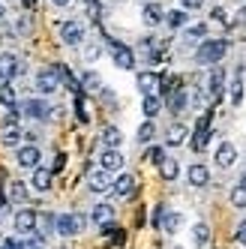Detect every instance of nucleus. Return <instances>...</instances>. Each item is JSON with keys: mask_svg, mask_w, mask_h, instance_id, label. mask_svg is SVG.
<instances>
[{"mask_svg": "<svg viewBox=\"0 0 246 249\" xmlns=\"http://www.w3.org/2000/svg\"><path fill=\"white\" fill-rule=\"evenodd\" d=\"M228 51V42L225 39H204L198 48H195V60L198 63H219Z\"/></svg>", "mask_w": 246, "mask_h": 249, "instance_id": "nucleus-1", "label": "nucleus"}, {"mask_svg": "<svg viewBox=\"0 0 246 249\" xmlns=\"http://www.w3.org/2000/svg\"><path fill=\"white\" fill-rule=\"evenodd\" d=\"M84 225H87V219L81 216V213H60V216L54 219V228H57L60 237H75Z\"/></svg>", "mask_w": 246, "mask_h": 249, "instance_id": "nucleus-2", "label": "nucleus"}, {"mask_svg": "<svg viewBox=\"0 0 246 249\" xmlns=\"http://www.w3.org/2000/svg\"><path fill=\"white\" fill-rule=\"evenodd\" d=\"M108 48H111V54H114L117 69H135V54H132L129 45H123L117 39H108Z\"/></svg>", "mask_w": 246, "mask_h": 249, "instance_id": "nucleus-3", "label": "nucleus"}, {"mask_svg": "<svg viewBox=\"0 0 246 249\" xmlns=\"http://www.w3.org/2000/svg\"><path fill=\"white\" fill-rule=\"evenodd\" d=\"M18 111H21L24 117H33V120H48V117H51V108H48L42 99H24V102L18 105Z\"/></svg>", "mask_w": 246, "mask_h": 249, "instance_id": "nucleus-4", "label": "nucleus"}, {"mask_svg": "<svg viewBox=\"0 0 246 249\" xmlns=\"http://www.w3.org/2000/svg\"><path fill=\"white\" fill-rule=\"evenodd\" d=\"M60 39L66 45H81L84 42V24L81 21H63L60 24Z\"/></svg>", "mask_w": 246, "mask_h": 249, "instance_id": "nucleus-5", "label": "nucleus"}, {"mask_svg": "<svg viewBox=\"0 0 246 249\" xmlns=\"http://www.w3.org/2000/svg\"><path fill=\"white\" fill-rule=\"evenodd\" d=\"M210 117H213V114L204 111V114H201V120H198L195 135H192V150H198V153L207 147V141H210Z\"/></svg>", "mask_w": 246, "mask_h": 249, "instance_id": "nucleus-6", "label": "nucleus"}, {"mask_svg": "<svg viewBox=\"0 0 246 249\" xmlns=\"http://www.w3.org/2000/svg\"><path fill=\"white\" fill-rule=\"evenodd\" d=\"M57 84H60V78H57V72H54V66L39 69V72H36V90H39V93H54Z\"/></svg>", "mask_w": 246, "mask_h": 249, "instance_id": "nucleus-7", "label": "nucleus"}, {"mask_svg": "<svg viewBox=\"0 0 246 249\" xmlns=\"http://www.w3.org/2000/svg\"><path fill=\"white\" fill-rule=\"evenodd\" d=\"M18 165L21 168H39V159H42V153H39V147L36 144H24V147H18Z\"/></svg>", "mask_w": 246, "mask_h": 249, "instance_id": "nucleus-8", "label": "nucleus"}, {"mask_svg": "<svg viewBox=\"0 0 246 249\" xmlns=\"http://www.w3.org/2000/svg\"><path fill=\"white\" fill-rule=\"evenodd\" d=\"M36 210H18L15 213V231L18 234H30V231H36Z\"/></svg>", "mask_w": 246, "mask_h": 249, "instance_id": "nucleus-9", "label": "nucleus"}, {"mask_svg": "<svg viewBox=\"0 0 246 249\" xmlns=\"http://www.w3.org/2000/svg\"><path fill=\"white\" fill-rule=\"evenodd\" d=\"M237 159V147L231 144V141H222V144L216 147V165L219 168H231Z\"/></svg>", "mask_w": 246, "mask_h": 249, "instance_id": "nucleus-10", "label": "nucleus"}, {"mask_svg": "<svg viewBox=\"0 0 246 249\" xmlns=\"http://www.w3.org/2000/svg\"><path fill=\"white\" fill-rule=\"evenodd\" d=\"M111 174H105V171H93L90 177H87V186H90V192L102 195V192H111Z\"/></svg>", "mask_w": 246, "mask_h": 249, "instance_id": "nucleus-11", "label": "nucleus"}, {"mask_svg": "<svg viewBox=\"0 0 246 249\" xmlns=\"http://www.w3.org/2000/svg\"><path fill=\"white\" fill-rule=\"evenodd\" d=\"M99 165H102L105 174L120 171V168H123V153H120V150H105V153L99 156Z\"/></svg>", "mask_w": 246, "mask_h": 249, "instance_id": "nucleus-12", "label": "nucleus"}, {"mask_svg": "<svg viewBox=\"0 0 246 249\" xmlns=\"http://www.w3.org/2000/svg\"><path fill=\"white\" fill-rule=\"evenodd\" d=\"M156 87H159V75H156V72L147 69V72L138 75V90H141L144 96H156Z\"/></svg>", "mask_w": 246, "mask_h": 249, "instance_id": "nucleus-13", "label": "nucleus"}, {"mask_svg": "<svg viewBox=\"0 0 246 249\" xmlns=\"http://www.w3.org/2000/svg\"><path fill=\"white\" fill-rule=\"evenodd\" d=\"M30 186L36 189V192H48V189H51V171H48V168H33Z\"/></svg>", "mask_w": 246, "mask_h": 249, "instance_id": "nucleus-14", "label": "nucleus"}, {"mask_svg": "<svg viewBox=\"0 0 246 249\" xmlns=\"http://www.w3.org/2000/svg\"><path fill=\"white\" fill-rule=\"evenodd\" d=\"M186 135H189V129L183 126V123H171V126L165 129V144L177 147V144H183V141H186Z\"/></svg>", "mask_w": 246, "mask_h": 249, "instance_id": "nucleus-15", "label": "nucleus"}, {"mask_svg": "<svg viewBox=\"0 0 246 249\" xmlns=\"http://www.w3.org/2000/svg\"><path fill=\"white\" fill-rule=\"evenodd\" d=\"M183 225V213H177V210H165L162 213V222H159V228L165 231V234H174Z\"/></svg>", "mask_w": 246, "mask_h": 249, "instance_id": "nucleus-16", "label": "nucleus"}, {"mask_svg": "<svg viewBox=\"0 0 246 249\" xmlns=\"http://www.w3.org/2000/svg\"><path fill=\"white\" fill-rule=\"evenodd\" d=\"M141 18H144L147 27H156V24H162V21H165V12H162L159 3H147L144 12H141Z\"/></svg>", "mask_w": 246, "mask_h": 249, "instance_id": "nucleus-17", "label": "nucleus"}, {"mask_svg": "<svg viewBox=\"0 0 246 249\" xmlns=\"http://www.w3.org/2000/svg\"><path fill=\"white\" fill-rule=\"evenodd\" d=\"M207 180H210V171H207V165L204 162H195V165H189V183L192 186H207Z\"/></svg>", "mask_w": 246, "mask_h": 249, "instance_id": "nucleus-18", "label": "nucleus"}, {"mask_svg": "<svg viewBox=\"0 0 246 249\" xmlns=\"http://www.w3.org/2000/svg\"><path fill=\"white\" fill-rule=\"evenodd\" d=\"M225 72L222 69H213V72H210V99L213 102H219L222 99V93H225Z\"/></svg>", "mask_w": 246, "mask_h": 249, "instance_id": "nucleus-19", "label": "nucleus"}, {"mask_svg": "<svg viewBox=\"0 0 246 249\" xmlns=\"http://www.w3.org/2000/svg\"><path fill=\"white\" fill-rule=\"evenodd\" d=\"M132 189H135V177H132V174H120L117 180L111 183V192L123 195V198H126V195H132Z\"/></svg>", "mask_w": 246, "mask_h": 249, "instance_id": "nucleus-20", "label": "nucleus"}, {"mask_svg": "<svg viewBox=\"0 0 246 249\" xmlns=\"http://www.w3.org/2000/svg\"><path fill=\"white\" fill-rule=\"evenodd\" d=\"M15 72H21V69H18V60H15V54L3 51V54H0V75H3V78H12Z\"/></svg>", "mask_w": 246, "mask_h": 249, "instance_id": "nucleus-21", "label": "nucleus"}, {"mask_svg": "<svg viewBox=\"0 0 246 249\" xmlns=\"http://www.w3.org/2000/svg\"><path fill=\"white\" fill-rule=\"evenodd\" d=\"M102 87V78H99V72H93V69H87V72L81 75V93H96Z\"/></svg>", "mask_w": 246, "mask_h": 249, "instance_id": "nucleus-22", "label": "nucleus"}, {"mask_svg": "<svg viewBox=\"0 0 246 249\" xmlns=\"http://www.w3.org/2000/svg\"><path fill=\"white\" fill-rule=\"evenodd\" d=\"M6 198L15 201V204H24V201L30 198V192H27V186H24L21 180H12V183H9V192H6Z\"/></svg>", "mask_w": 246, "mask_h": 249, "instance_id": "nucleus-23", "label": "nucleus"}, {"mask_svg": "<svg viewBox=\"0 0 246 249\" xmlns=\"http://www.w3.org/2000/svg\"><path fill=\"white\" fill-rule=\"evenodd\" d=\"M186 102H189V93H186V90H180V87L168 93V105H171V111H174V114H180V111L186 108Z\"/></svg>", "mask_w": 246, "mask_h": 249, "instance_id": "nucleus-24", "label": "nucleus"}, {"mask_svg": "<svg viewBox=\"0 0 246 249\" xmlns=\"http://www.w3.org/2000/svg\"><path fill=\"white\" fill-rule=\"evenodd\" d=\"M102 141H105V150H117L120 141H123V135H120L117 126H105L102 129Z\"/></svg>", "mask_w": 246, "mask_h": 249, "instance_id": "nucleus-25", "label": "nucleus"}, {"mask_svg": "<svg viewBox=\"0 0 246 249\" xmlns=\"http://www.w3.org/2000/svg\"><path fill=\"white\" fill-rule=\"evenodd\" d=\"M90 216H93V222H99V225H108L111 216H114V207H111V204H96Z\"/></svg>", "mask_w": 246, "mask_h": 249, "instance_id": "nucleus-26", "label": "nucleus"}, {"mask_svg": "<svg viewBox=\"0 0 246 249\" xmlns=\"http://www.w3.org/2000/svg\"><path fill=\"white\" fill-rule=\"evenodd\" d=\"M159 174H162V180H174V177L180 174V162H177V159H162Z\"/></svg>", "mask_w": 246, "mask_h": 249, "instance_id": "nucleus-27", "label": "nucleus"}, {"mask_svg": "<svg viewBox=\"0 0 246 249\" xmlns=\"http://www.w3.org/2000/svg\"><path fill=\"white\" fill-rule=\"evenodd\" d=\"M165 21H168V27H171V30H180V27H186L189 15H186L183 9H174V12H168V15H165Z\"/></svg>", "mask_w": 246, "mask_h": 249, "instance_id": "nucleus-28", "label": "nucleus"}, {"mask_svg": "<svg viewBox=\"0 0 246 249\" xmlns=\"http://www.w3.org/2000/svg\"><path fill=\"white\" fill-rule=\"evenodd\" d=\"M21 138H24V135H21L18 126H9V129H3V135H0L3 147H18V141H21Z\"/></svg>", "mask_w": 246, "mask_h": 249, "instance_id": "nucleus-29", "label": "nucleus"}, {"mask_svg": "<svg viewBox=\"0 0 246 249\" xmlns=\"http://www.w3.org/2000/svg\"><path fill=\"white\" fill-rule=\"evenodd\" d=\"M192 240H195V246H207L210 243V228L204 222H198L195 228H192Z\"/></svg>", "mask_w": 246, "mask_h": 249, "instance_id": "nucleus-30", "label": "nucleus"}, {"mask_svg": "<svg viewBox=\"0 0 246 249\" xmlns=\"http://www.w3.org/2000/svg\"><path fill=\"white\" fill-rule=\"evenodd\" d=\"M144 117H156L159 114V108H162V102H159V96H144Z\"/></svg>", "mask_w": 246, "mask_h": 249, "instance_id": "nucleus-31", "label": "nucleus"}, {"mask_svg": "<svg viewBox=\"0 0 246 249\" xmlns=\"http://www.w3.org/2000/svg\"><path fill=\"white\" fill-rule=\"evenodd\" d=\"M21 120V111H18V105H12V108L3 114V117H0V123H3V126L9 129V126H15V123H18Z\"/></svg>", "mask_w": 246, "mask_h": 249, "instance_id": "nucleus-32", "label": "nucleus"}, {"mask_svg": "<svg viewBox=\"0 0 246 249\" xmlns=\"http://www.w3.org/2000/svg\"><path fill=\"white\" fill-rule=\"evenodd\" d=\"M153 132H156V126H153V120L141 123V126H138V141H141V144H147V141L153 138Z\"/></svg>", "mask_w": 246, "mask_h": 249, "instance_id": "nucleus-33", "label": "nucleus"}, {"mask_svg": "<svg viewBox=\"0 0 246 249\" xmlns=\"http://www.w3.org/2000/svg\"><path fill=\"white\" fill-rule=\"evenodd\" d=\"M243 102V81H240V75L231 81V105H240Z\"/></svg>", "mask_w": 246, "mask_h": 249, "instance_id": "nucleus-34", "label": "nucleus"}, {"mask_svg": "<svg viewBox=\"0 0 246 249\" xmlns=\"http://www.w3.org/2000/svg\"><path fill=\"white\" fill-rule=\"evenodd\" d=\"M201 36H207V24H204V21L186 30V39H201Z\"/></svg>", "mask_w": 246, "mask_h": 249, "instance_id": "nucleus-35", "label": "nucleus"}, {"mask_svg": "<svg viewBox=\"0 0 246 249\" xmlns=\"http://www.w3.org/2000/svg\"><path fill=\"white\" fill-rule=\"evenodd\" d=\"M0 102H3V105H9V108L15 105V90H12L9 84H6V87H0Z\"/></svg>", "mask_w": 246, "mask_h": 249, "instance_id": "nucleus-36", "label": "nucleus"}, {"mask_svg": "<svg viewBox=\"0 0 246 249\" xmlns=\"http://www.w3.org/2000/svg\"><path fill=\"white\" fill-rule=\"evenodd\" d=\"M231 204H237V207H246V189H240V186H237V189L231 192Z\"/></svg>", "mask_w": 246, "mask_h": 249, "instance_id": "nucleus-37", "label": "nucleus"}, {"mask_svg": "<svg viewBox=\"0 0 246 249\" xmlns=\"http://www.w3.org/2000/svg\"><path fill=\"white\" fill-rule=\"evenodd\" d=\"M99 54H102L99 45H87V48H84V60H96Z\"/></svg>", "mask_w": 246, "mask_h": 249, "instance_id": "nucleus-38", "label": "nucleus"}, {"mask_svg": "<svg viewBox=\"0 0 246 249\" xmlns=\"http://www.w3.org/2000/svg\"><path fill=\"white\" fill-rule=\"evenodd\" d=\"M162 159H165V150H162V147H153V150H150V162L162 165Z\"/></svg>", "mask_w": 246, "mask_h": 249, "instance_id": "nucleus-39", "label": "nucleus"}, {"mask_svg": "<svg viewBox=\"0 0 246 249\" xmlns=\"http://www.w3.org/2000/svg\"><path fill=\"white\" fill-rule=\"evenodd\" d=\"M237 243H243V246H246V219L237 225Z\"/></svg>", "mask_w": 246, "mask_h": 249, "instance_id": "nucleus-40", "label": "nucleus"}, {"mask_svg": "<svg viewBox=\"0 0 246 249\" xmlns=\"http://www.w3.org/2000/svg\"><path fill=\"white\" fill-rule=\"evenodd\" d=\"M3 249H24V243H21V240H15V237H9V240L3 243Z\"/></svg>", "mask_w": 246, "mask_h": 249, "instance_id": "nucleus-41", "label": "nucleus"}, {"mask_svg": "<svg viewBox=\"0 0 246 249\" xmlns=\"http://www.w3.org/2000/svg\"><path fill=\"white\" fill-rule=\"evenodd\" d=\"M180 3H183L186 9H198V6H204V0H180Z\"/></svg>", "mask_w": 246, "mask_h": 249, "instance_id": "nucleus-42", "label": "nucleus"}, {"mask_svg": "<svg viewBox=\"0 0 246 249\" xmlns=\"http://www.w3.org/2000/svg\"><path fill=\"white\" fill-rule=\"evenodd\" d=\"M213 18H216V21H225V9H222V6L213 9Z\"/></svg>", "mask_w": 246, "mask_h": 249, "instance_id": "nucleus-43", "label": "nucleus"}, {"mask_svg": "<svg viewBox=\"0 0 246 249\" xmlns=\"http://www.w3.org/2000/svg\"><path fill=\"white\" fill-rule=\"evenodd\" d=\"M63 162H66V156H63V153H57V159H54V171H60V168H63Z\"/></svg>", "mask_w": 246, "mask_h": 249, "instance_id": "nucleus-44", "label": "nucleus"}, {"mask_svg": "<svg viewBox=\"0 0 246 249\" xmlns=\"http://www.w3.org/2000/svg\"><path fill=\"white\" fill-rule=\"evenodd\" d=\"M240 189H246V171H243V177H240Z\"/></svg>", "mask_w": 246, "mask_h": 249, "instance_id": "nucleus-45", "label": "nucleus"}, {"mask_svg": "<svg viewBox=\"0 0 246 249\" xmlns=\"http://www.w3.org/2000/svg\"><path fill=\"white\" fill-rule=\"evenodd\" d=\"M51 3H57V6H66V3H69V0H51Z\"/></svg>", "mask_w": 246, "mask_h": 249, "instance_id": "nucleus-46", "label": "nucleus"}, {"mask_svg": "<svg viewBox=\"0 0 246 249\" xmlns=\"http://www.w3.org/2000/svg\"><path fill=\"white\" fill-rule=\"evenodd\" d=\"M3 15H6V9H3V3H0V21H3Z\"/></svg>", "mask_w": 246, "mask_h": 249, "instance_id": "nucleus-47", "label": "nucleus"}, {"mask_svg": "<svg viewBox=\"0 0 246 249\" xmlns=\"http://www.w3.org/2000/svg\"><path fill=\"white\" fill-rule=\"evenodd\" d=\"M6 84H9V81H6V78H3V75H0V87H6Z\"/></svg>", "mask_w": 246, "mask_h": 249, "instance_id": "nucleus-48", "label": "nucleus"}, {"mask_svg": "<svg viewBox=\"0 0 246 249\" xmlns=\"http://www.w3.org/2000/svg\"><path fill=\"white\" fill-rule=\"evenodd\" d=\"M171 249H183V246H171Z\"/></svg>", "mask_w": 246, "mask_h": 249, "instance_id": "nucleus-49", "label": "nucleus"}, {"mask_svg": "<svg viewBox=\"0 0 246 249\" xmlns=\"http://www.w3.org/2000/svg\"><path fill=\"white\" fill-rule=\"evenodd\" d=\"M0 249H3V246H0Z\"/></svg>", "mask_w": 246, "mask_h": 249, "instance_id": "nucleus-50", "label": "nucleus"}]
</instances>
